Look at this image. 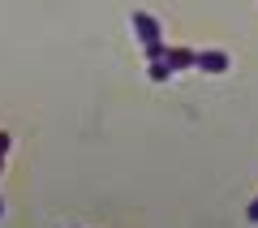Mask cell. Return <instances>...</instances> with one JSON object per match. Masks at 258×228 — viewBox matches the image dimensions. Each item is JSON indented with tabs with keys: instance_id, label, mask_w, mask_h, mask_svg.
<instances>
[{
	"instance_id": "1",
	"label": "cell",
	"mask_w": 258,
	"mask_h": 228,
	"mask_svg": "<svg viewBox=\"0 0 258 228\" xmlns=\"http://www.w3.org/2000/svg\"><path fill=\"white\" fill-rule=\"evenodd\" d=\"M134 26H138V35L151 43V52H155V18H147V13H134Z\"/></svg>"
},
{
	"instance_id": "2",
	"label": "cell",
	"mask_w": 258,
	"mask_h": 228,
	"mask_svg": "<svg viewBox=\"0 0 258 228\" xmlns=\"http://www.w3.org/2000/svg\"><path fill=\"white\" fill-rule=\"evenodd\" d=\"M198 65L220 73V69H228V56H224V52H203V56H198Z\"/></svg>"
},
{
	"instance_id": "3",
	"label": "cell",
	"mask_w": 258,
	"mask_h": 228,
	"mask_svg": "<svg viewBox=\"0 0 258 228\" xmlns=\"http://www.w3.org/2000/svg\"><path fill=\"white\" fill-rule=\"evenodd\" d=\"M245 219H249V224H258V198L249 202V211H245Z\"/></svg>"
}]
</instances>
